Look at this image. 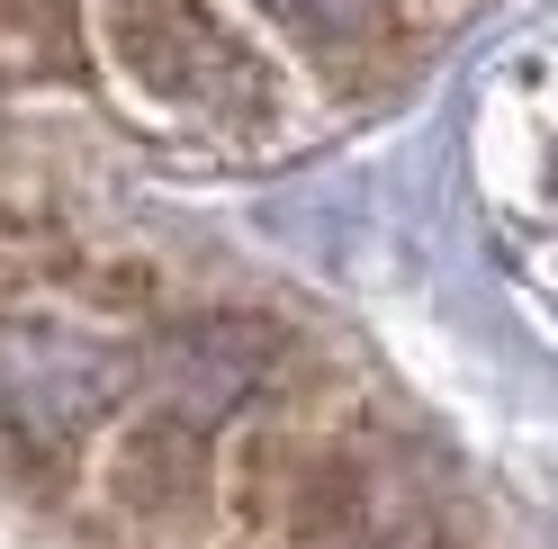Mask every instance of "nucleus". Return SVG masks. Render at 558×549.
I'll return each mask as SVG.
<instances>
[{"label": "nucleus", "mask_w": 558, "mask_h": 549, "mask_svg": "<svg viewBox=\"0 0 558 549\" xmlns=\"http://www.w3.org/2000/svg\"><path fill=\"white\" fill-rule=\"evenodd\" d=\"M270 369H279V325H262V316H190L135 361V379L154 388V405L171 424L207 432V424L243 415Z\"/></svg>", "instance_id": "nucleus-3"}, {"label": "nucleus", "mask_w": 558, "mask_h": 549, "mask_svg": "<svg viewBox=\"0 0 558 549\" xmlns=\"http://www.w3.org/2000/svg\"><path fill=\"white\" fill-rule=\"evenodd\" d=\"M135 388V361L99 333L73 325H0V432L19 441H63L99 415H118V396Z\"/></svg>", "instance_id": "nucleus-2"}, {"label": "nucleus", "mask_w": 558, "mask_h": 549, "mask_svg": "<svg viewBox=\"0 0 558 549\" xmlns=\"http://www.w3.org/2000/svg\"><path fill=\"white\" fill-rule=\"evenodd\" d=\"M99 37L126 63V82L171 99V109H198V118H226V126L270 109L262 63L243 54L198 0H99Z\"/></svg>", "instance_id": "nucleus-1"}, {"label": "nucleus", "mask_w": 558, "mask_h": 549, "mask_svg": "<svg viewBox=\"0 0 558 549\" xmlns=\"http://www.w3.org/2000/svg\"><path fill=\"white\" fill-rule=\"evenodd\" d=\"M109 477H118V496H126L135 513H181V504L207 487V468H198V432H190V424H171V415L135 424Z\"/></svg>", "instance_id": "nucleus-5"}, {"label": "nucleus", "mask_w": 558, "mask_h": 549, "mask_svg": "<svg viewBox=\"0 0 558 549\" xmlns=\"http://www.w3.org/2000/svg\"><path fill=\"white\" fill-rule=\"evenodd\" d=\"M73 0H0V73H73Z\"/></svg>", "instance_id": "nucleus-6"}, {"label": "nucleus", "mask_w": 558, "mask_h": 549, "mask_svg": "<svg viewBox=\"0 0 558 549\" xmlns=\"http://www.w3.org/2000/svg\"><path fill=\"white\" fill-rule=\"evenodd\" d=\"M289 37L325 63V73H369L397 46V10L388 0H262Z\"/></svg>", "instance_id": "nucleus-4"}]
</instances>
